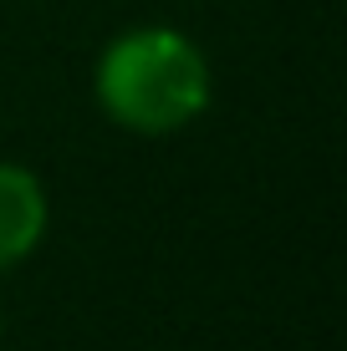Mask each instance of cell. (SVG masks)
Here are the masks:
<instances>
[{
	"mask_svg": "<svg viewBox=\"0 0 347 351\" xmlns=\"http://www.w3.org/2000/svg\"><path fill=\"white\" fill-rule=\"evenodd\" d=\"M98 97L123 128L159 138L205 112L210 66L199 46L169 26L128 31L98 62Z\"/></svg>",
	"mask_w": 347,
	"mask_h": 351,
	"instance_id": "cell-1",
	"label": "cell"
},
{
	"mask_svg": "<svg viewBox=\"0 0 347 351\" xmlns=\"http://www.w3.org/2000/svg\"><path fill=\"white\" fill-rule=\"evenodd\" d=\"M46 229V193L16 163H0V270L26 260Z\"/></svg>",
	"mask_w": 347,
	"mask_h": 351,
	"instance_id": "cell-2",
	"label": "cell"
}]
</instances>
